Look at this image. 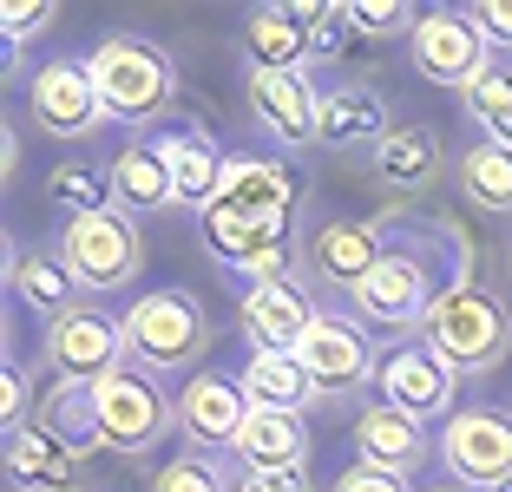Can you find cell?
Segmentation results:
<instances>
[{
	"instance_id": "cell-1",
	"label": "cell",
	"mask_w": 512,
	"mask_h": 492,
	"mask_svg": "<svg viewBox=\"0 0 512 492\" xmlns=\"http://www.w3.org/2000/svg\"><path fill=\"white\" fill-rule=\"evenodd\" d=\"M381 224H388L381 263L348 296V309L362 328H388L414 342L453 289H473V237L453 217H407V210H388Z\"/></svg>"
},
{
	"instance_id": "cell-2",
	"label": "cell",
	"mask_w": 512,
	"mask_h": 492,
	"mask_svg": "<svg viewBox=\"0 0 512 492\" xmlns=\"http://www.w3.org/2000/svg\"><path fill=\"white\" fill-rule=\"evenodd\" d=\"M86 66H92L99 99H106V119H119V125L165 119L171 99H178V66H171V53L158 40H145V33H106V40L86 53Z\"/></svg>"
},
{
	"instance_id": "cell-3",
	"label": "cell",
	"mask_w": 512,
	"mask_h": 492,
	"mask_svg": "<svg viewBox=\"0 0 512 492\" xmlns=\"http://www.w3.org/2000/svg\"><path fill=\"white\" fill-rule=\"evenodd\" d=\"M66 269H73V283L86 296H119L145 276V237L125 210H86V217H66L60 224V243H53Z\"/></svg>"
},
{
	"instance_id": "cell-4",
	"label": "cell",
	"mask_w": 512,
	"mask_h": 492,
	"mask_svg": "<svg viewBox=\"0 0 512 492\" xmlns=\"http://www.w3.org/2000/svg\"><path fill=\"white\" fill-rule=\"evenodd\" d=\"M421 342L434 348L460 381H467V374H493L499 361L512 355V309L493 296V289H480V283L453 289V296L427 315Z\"/></svg>"
},
{
	"instance_id": "cell-5",
	"label": "cell",
	"mask_w": 512,
	"mask_h": 492,
	"mask_svg": "<svg viewBox=\"0 0 512 492\" xmlns=\"http://www.w3.org/2000/svg\"><path fill=\"white\" fill-rule=\"evenodd\" d=\"M119 322L132 361L151 374H178L191 361H204V348H211V315L197 309L191 289H145Z\"/></svg>"
},
{
	"instance_id": "cell-6",
	"label": "cell",
	"mask_w": 512,
	"mask_h": 492,
	"mask_svg": "<svg viewBox=\"0 0 512 492\" xmlns=\"http://www.w3.org/2000/svg\"><path fill=\"white\" fill-rule=\"evenodd\" d=\"M99 427H106V453L145 460L178 427V394H165V374L125 361L112 381H99Z\"/></svg>"
},
{
	"instance_id": "cell-7",
	"label": "cell",
	"mask_w": 512,
	"mask_h": 492,
	"mask_svg": "<svg viewBox=\"0 0 512 492\" xmlns=\"http://www.w3.org/2000/svg\"><path fill=\"white\" fill-rule=\"evenodd\" d=\"M440 466L467 492H506L512 486V414L506 407H460L440 427Z\"/></svg>"
},
{
	"instance_id": "cell-8",
	"label": "cell",
	"mask_w": 512,
	"mask_h": 492,
	"mask_svg": "<svg viewBox=\"0 0 512 492\" xmlns=\"http://www.w3.org/2000/svg\"><path fill=\"white\" fill-rule=\"evenodd\" d=\"M407 60H414L421 79H434V86L467 92L473 79L493 73V46H486V33L467 20V7H427L421 27L407 33Z\"/></svg>"
},
{
	"instance_id": "cell-9",
	"label": "cell",
	"mask_w": 512,
	"mask_h": 492,
	"mask_svg": "<svg viewBox=\"0 0 512 492\" xmlns=\"http://www.w3.org/2000/svg\"><path fill=\"white\" fill-rule=\"evenodd\" d=\"M296 361L309 368V381H316L322 401H342V394L368 388V381L381 374V355H375V342H368V328L355 322V315H342V309L316 315V328H309L302 348H296Z\"/></svg>"
},
{
	"instance_id": "cell-10",
	"label": "cell",
	"mask_w": 512,
	"mask_h": 492,
	"mask_svg": "<svg viewBox=\"0 0 512 492\" xmlns=\"http://www.w3.org/2000/svg\"><path fill=\"white\" fill-rule=\"evenodd\" d=\"M40 355L60 381H92V388H99V381H112V374L132 361V348H125V322H112V315L79 302L73 315H60V322L40 335Z\"/></svg>"
},
{
	"instance_id": "cell-11",
	"label": "cell",
	"mask_w": 512,
	"mask_h": 492,
	"mask_svg": "<svg viewBox=\"0 0 512 492\" xmlns=\"http://www.w3.org/2000/svg\"><path fill=\"white\" fill-rule=\"evenodd\" d=\"M204 224V243H211L217 269H224L230 283L243 289H263L276 283V276H296V243H289V230H270V224H250V217H230V210H204L197 217Z\"/></svg>"
},
{
	"instance_id": "cell-12",
	"label": "cell",
	"mask_w": 512,
	"mask_h": 492,
	"mask_svg": "<svg viewBox=\"0 0 512 492\" xmlns=\"http://www.w3.org/2000/svg\"><path fill=\"white\" fill-rule=\"evenodd\" d=\"M27 112L46 138H66V145H79V138H92L106 125V99L92 86L86 60H46L27 79Z\"/></svg>"
},
{
	"instance_id": "cell-13",
	"label": "cell",
	"mask_w": 512,
	"mask_h": 492,
	"mask_svg": "<svg viewBox=\"0 0 512 492\" xmlns=\"http://www.w3.org/2000/svg\"><path fill=\"white\" fill-rule=\"evenodd\" d=\"M375 388H381V407H394V414H407V420H421V427H427L434 414H447V420H453V394H460V374H453L427 342H401L394 355H381Z\"/></svg>"
},
{
	"instance_id": "cell-14",
	"label": "cell",
	"mask_w": 512,
	"mask_h": 492,
	"mask_svg": "<svg viewBox=\"0 0 512 492\" xmlns=\"http://www.w3.org/2000/svg\"><path fill=\"white\" fill-rule=\"evenodd\" d=\"M381 243H388V224L381 217H329V224L309 237V250H302V263H309V276H316L322 289H335V296H355V289L375 276L381 263Z\"/></svg>"
},
{
	"instance_id": "cell-15",
	"label": "cell",
	"mask_w": 512,
	"mask_h": 492,
	"mask_svg": "<svg viewBox=\"0 0 512 492\" xmlns=\"http://www.w3.org/2000/svg\"><path fill=\"white\" fill-rule=\"evenodd\" d=\"M316 296H309V283L302 276H276V283H263V289H243V309H237V322H243V342L250 348H270V355H296L302 348V335L316 328Z\"/></svg>"
},
{
	"instance_id": "cell-16",
	"label": "cell",
	"mask_w": 512,
	"mask_h": 492,
	"mask_svg": "<svg viewBox=\"0 0 512 492\" xmlns=\"http://www.w3.org/2000/svg\"><path fill=\"white\" fill-rule=\"evenodd\" d=\"M447 171V145L434 125H394L375 151H368V178L394 197V210H407L414 197H427Z\"/></svg>"
},
{
	"instance_id": "cell-17",
	"label": "cell",
	"mask_w": 512,
	"mask_h": 492,
	"mask_svg": "<svg viewBox=\"0 0 512 492\" xmlns=\"http://www.w3.org/2000/svg\"><path fill=\"white\" fill-rule=\"evenodd\" d=\"M250 119L276 145H316L322 138V92L309 73H250Z\"/></svg>"
},
{
	"instance_id": "cell-18",
	"label": "cell",
	"mask_w": 512,
	"mask_h": 492,
	"mask_svg": "<svg viewBox=\"0 0 512 492\" xmlns=\"http://www.w3.org/2000/svg\"><path fill=\"white\" fill-rule=\"evenodd\" d=\"M243 420H250V401L224 374H197L178 388V433L191 440V453H230Z\"/></svg>"
},
{
	"instance_id": "cell-19",
	"label": "cell",
	"mask_w": 512,
	"mask_h": 492,
	"mask_svg": "<svg viewBox=\"0 0 512 492\" xmlns=\"http://www.w3.org/2000/svg\"><path fill=\"white\" fill-rule=\"evenodd\" d=\"M217 210L230 217H250V224L289 230V210H296V171L283 158H230L224 191H217Z\"/></svg>"
},
{
	"instance_id": "cell-20",
	"label": "cell",
	"mask_w": 512,
	"mask_h": 492,
	"mask_svg": "<svg viewBox=\"0 0 512 492\" xmlns=\"http://www.w3.org/2000/svg\"><path fill=\"white\" fill-rule=\"evenodd\" d=\"M151 145L165 151V164H171V184H178V204H191L197 217L217 204V191H224V171H230V158H224V145H217V132L211 125H171V132H158Z\"/></svg>"
},
{
	"instance_id": "cell-21",
	"label": "cell",
	"mask_w": 512,
	"mask_h": 492,
	"mask_svg": "<svg viewBox=\"0 0 512 492\" xmlns=\"http://www.w3.org/2000/svg\"><path fill=\"white\" fill-rule=\"evenodd\" d=\"M86 453H73L66 440H53V433L40 427V420H27L20 433H7V479H14V492H79L86 486Z\"/></svg>"
},
{
	"instance_id": "cell-22",
	"label": "cell",
	"mask_w": 512,
	"mask_h": 492,
	"mask_svg": "<svg viewBox=\"0 0 512 492\" xmlns=\"http://www.w3.org/2000/svg\"><path fill=\"white\" fill-rule=\"evenodd\" d=\"M355 453H362V466H381V473H401V479H414L427 466V427L421 420H407V414H394V407H362L355 414Z\"/></svg>"
},
{
	"instance_id": "cell-23",
	"label": "cell",
	"mask_w": 512,
	"mask_h": 492,
	"mask_svg": "<svg viewBox=\"0 0 512 492\" xmlns=\"http://www.w3.org/2000/svg\"><path fill=\"white\" fill-rule=\"evenodd\" d=\"M106 184H112V210H125L132 224H138V217H151V210H171V204H178L171 164H165V151L151 145V138H132V145L112 158Z\"/></svg>"
},
{
	"instance_id": "cell-24",
	"label": "cell",
	"mask_w": 512,
	"mask_h": 492,
	"mask_svg": "<svg viewBox=\"0 0 512 492\" xmlns=\"http://www.w3.org/2000/svg\"><path fill=\"white\" fill-rule=\"evenodd\" d=\"M388 132H394V119H388V99H381L375 86L342 79V86L322 92V138L316 145H368L375 151Z\"/></svg>"
},
{
	"instance_id": "cell-25",
	"label": "cell",
	"mask_w": 512,
	"mask_h": 492,
	"mask_svg": "<svg viewBox=\"0 0 512 492\" xmlns=\"http://www.w3.org/2000/svg\"><path fill=\"white\" fill-rule=\"evenodd\" d=\"M237 388H243L250 407H270V414H302L309 401H322L316 381H309V368H302L296 355H270V348H250Z\"/></svg>"
},
{
	"instance_id": "cell-26",
	"label": "cell",
	"mask_w": 512,
	"mask_h": 492,
	"mask_svg": "<svg viewBox=\"0 0 512 492\" xmlns=\"http://www.w3.org/2000/svg\"><path fill=\"white\" fill-rule=\"evenodd\" d=\"M7 283H14V302H20V309H33L46 328L60 322V315H73V309H79V296H86V289L73 283V269H66L60 256H46V250L14 256Z\"/></svg>"
},
{
	"instance_id": "cell-27",
	"label": "cell",
	"mask_w": 512,
	"mask_h": 492,
	"mask_svg": "<svg viewBox=\"0 0 512 492\" xmlns=\"http://www.w3.org/2000/svg\"><path fill=\"white\" fill-rule=\"evenodd\" d=\"M40 427L53 433V440H66L73 453L106 447V427H99V388H92V381H60V374H53V388L40 394Z\"/></svg>"
},
{
	"instance_id": "cell-28",
	"label": "cell",
	"mask_w": 512,
	"mask_h": 492,
	"mask_svg": "<svg viewBox=\"0 0 512 492\" xmlns=\"http://www.w3.org/2000/svg\"><path fill=\"white\" fill-rule=\"evenodd\" d=\"M243 46H250V73H309L316 66L309 33L289 20V7H256L243 27Z\"/></svg>"
},
{
	"instance_id": "cell-29",
	"label": "cell",
	"mask_w": 512,
	"mask_h": 492,
	"mask_svg": "<svg viewBox=\"0 0 512 492\" xmlns=\"http://www.w3.org/2000/svg\"><path fill=\"white\" fill-rule=\"evenodd\" d=\"M237 466H302L309 460V427L302 414H270V407H250L237 433Z\"/></svg>"
},
{
	"instance_id": "cell-30",
	"label": "cell",
	"mask_w": 512,
	"mask_h": 492,
	"mask_svg": "<svg viewBox=\"0 0 512 492\" xmlns=\"http://www.w3.org/2000/svg\"><path fill=\"white\" fill-rule=\"evenodd\" d=\"M460 197H467L473 210L512 217V145H499V138H480V145L460 151Z\"/></svg>"
},
{
	"instance_id": "cell-31",
	"label": "cell",
	"mask_w": 512,
	"mask_h": 492,
	"mask_svg": "<svg viewBox=\"0 0 512 492\" xmlns=\"http://www.w3.org/2000/svg\"><path fill=\"white\" fill-rule=\"evenodd\" d=\"M460 105H467V119L480 125L486 138L512 145V66H499V60H493V73L473 79V86L460 92Z\"/></svg>"
},
{
	"instance_id": "cell-32",
	"label": "cell",
	"mask_w": 512,
	"mask_h": 492,
	"mask_svg": "<svg viewBox=\"0 0 512 492\" xmlns=\"http://www.w3.org/2000/svg\"><path fill=\"white\" fill-rule=\"evenodd\" d=\"M283 7H289V20L309 33V53H316V60H342L348 33H355L342 0H283Z\"/></svg>"
},
{
	"instance_id": "cell-33",
	"label": "cell",
	"mask_w": 512,
	"mask_h": 492,
	"mask_svg": "<svg viewBox=\"0 0 512 492\" xmlns=\"http://www.w3.org/2000/svg\"><path fill=\"white\" fill-rule=\"evenodd\" d=\"M46 197H53L66 217H86V210H106V204H112V184L99 178L92 164L66 158V164H53V178H46Z\"/></svg>"
},
{
	"instance_id": "cell-34",
	"label": "cell",
	"mask_w": 512,
	"mask_h": 492,
	"mask_svg": "<svg viewBox=\"0 0 512 492\" xmlns=\"http://www.w3.org/2000/svg\"><path fill=\"white\" fill-rule=\"evenodd\" d=\"M151 492H237V479H230V466L217 460V453H191L184 447L171 466H158Z\"/></svg>"
},
{
	"instance_id": "cell-35",
	"label": "cell",
	"mask_w": 512,
	"mask_h": 492,
	"mask_svg": "<svg viewBox=\"0 0 512 492\" xmlns=\"http://www.w3.org/2000/svg\"><path fill=\"white\" fill-rule=\"evenodd\" d=\"M342 7H348V27L368 33V40H394V33L421 27V7H407V0H342Z\"/></svg>"
},
{
	"instance_id": "cell-36",
	"label": "cell",
	"mask_w": 512,
	"mask_h": 492,
	"mask_svg": "<svg viewBox=\"0 0 512 492\" xmlns=\"http://www.w3.org/2000/svg\"><path fill=\"white\" fill-rule=\"evenodd\" d=\"M53 20H60L53 0H7V7H0V40H7V53H27Z\"/></svg>"
},
{
	"instance_id": "cell-37",
	"label": "cell",
	"mask_w": 512,
	"mask_h": 492,
	"mask_svg": "<svg viewBox=\"0 0 512 492\" xmlns=\"http://www.w3.org/2000/svg\"><path fill=\"white\" fill-rule=\"evenodd\" d=\"M243 492H316L309 466H243L237 473Z\"/></svg>"
},
{
	"instance_id": "cell-38",
	"label": "cell",
	"mask_w": 512,
	"mask_h": 492,
	"mask_svg": "<svg viewBox=\"0 0 512 492\" xmlns=\"http://www.w3.org/2000/svg\"><path fill=\"white\" fill-rule=\"evenodd\" d=\"M27 407H33V381H27L20 361H7V381H0V427L20 433L27 427Z\"/></svg>"
},
{
	"instance_id": "cell-39",
	"label": "cell",
	"mask_w": 512,
	"mask_h": 492,
	"mask_svg": "<svg viewBox=\"0 0 512 492\" xmlns=\"http://www.w3.org/2000/svg\"><path fill=\"white\" fill-rule=\"evenodd\" d=\"M467 20L486 33V46H493V53H512V0H473Z\"/></svg>"
},
{
	"instance_id": "cell-40",
	"label": "cell",
	"mask_w": 512,
	"mask_h": 492,
	"mask_svg": "<svg viewBox=\"0 0 512 492\" xmlns=\"http://www.w3.org/2000/svg\"><path fill=\"white\" fill-rule=\"evenodd\" d=\"M335 492H407L401 473H381V466H342V479H335Z\"/></svg>"
},
{
	"instance_id": "cell-41",
	"label": "cell",
	"mask_w": 512,
	"mask_h": 492,
	"mask_svg": "<svg viewBox=\"0 0 512 492\" xmlns=\"http://www.w3.org/2000/svg\"><path fill=\"white\" fill-rule=\"evenodd\" d=\"M427 492H467V486H453V479H447V486H427Z\"/></svg>"
},
{
	"instance_id": "cell-42",
	"label": "cell",
	"mask_w": 512,
	"mask_h": 492,
	"mask_svg": "<svg viewBox=\"0 0 512 492\" xmlns=\"http://www.w3.org/2000/svg\"><path fill=\"white\" fill-rule=\"evenodd\" d=\"M237 492H243V486H237Z\"/></svg>"
},
{
	"instance_id": "cell-43",
	"label": "cell",
	"mask_w": 512,
	"mask_h": 492,
	"mask_svg": "<svg viewBox=\"0 0 512 492\" xmlns=\"http://www.w3.org/2000/svg\"><path fill=\"white\" fill-rule=\"evenodd\" d=\"M506 492H512V486H506Z\"/></svg>"
}]
</instances>
